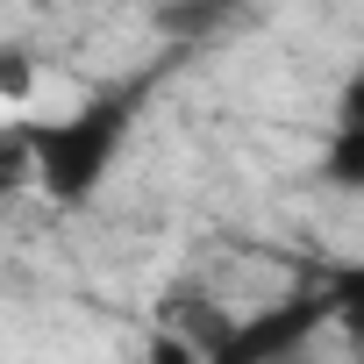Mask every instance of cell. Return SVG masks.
<instances>
[{"mask_svg": "<svg viewBox=\"0 0 364 364\" xmlns=\"http://www.w3.org/2000/svg\"><path fill=\"white\" fill-rule=\"evenodd\" d=\"M122 129H129V107L122 100H79L58 122H43L29 136V164L43 171V193L50 200H86L107 178L114 150H122Z\"/></svg>", "mask_w": 364, "mask_h": 364, "instance_id": "cell-1", "label": "cell"}, {"mask_svg": "<svg viewBox=\"0 0 364 364\" xmlns=\"http://www.w3.org/2000/svg\"><path fill=\"white\" fill-rule=\"evenodd\" d=\"M321 186H336V193H364V129H336L328 143H321Z\"/></svg>", "mask_w": 364, "mask_h": 364, "instance_id": "cell-2", "label": "cell"}, {"mask_svg": "<svg viewBox=\"0 0 364 364\" xmlns=\"http://www.w3.org/2000/svg\"><path fill=\"white\" fill-rule=\"evenodd\" d=\"M328 314L364 343V264H350V272H336V293H328Z\"/></svg>", "mask_w": 364, "mask_h": 364, "instance_id": "cell-3", "label": "cell"}, {"mask_svg": "<svg viewBox=\"0 0 364 364\" xmlns=\"http://www.w3.org/2000/svg\"><path fill=\"white\" fill-rule=\"evenodd\" d=\"M336 129H364V72H350L336 86Z\"/></svg>", "mask_w": 364, "mask_h": 364, "instance_id": "cell-4", "label": "cell"}, {"mask_svg": "<svg viewBox=\"0 0 364 364\" xmlns=\"http://www.w3.org/2000/svg\"><path fill=\"white\" fill-rule=\"evenodd\" d=\"M0 100L8 107H29V58L8 50V65H0Z\"/></svg>", "mask_w": 364, "mask_h": 364, "instance_id": "cell-5", "label": "cell"}]
</instances>
